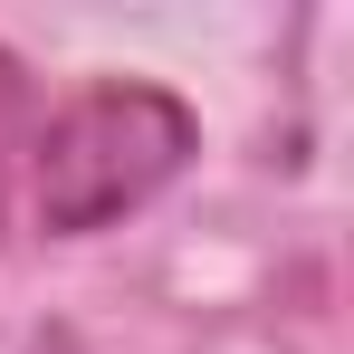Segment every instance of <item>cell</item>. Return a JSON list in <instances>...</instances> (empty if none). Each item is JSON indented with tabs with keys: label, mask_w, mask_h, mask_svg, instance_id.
Listing matches in <instances>:
<instances>
[{
	"label": "cell",
	"mask_w": 354,
	"mask_h": 354,
	"mask_svg": "<svg viewBox=\"0 0 354 354\" xmlns=\"http://www.w3.org/2000/svg\"><path fill=\"white\" fill-rule=\"evenodd\" d=\"M201 153V115L153 77H96L29 134V201L48 239H86L144 211Z\"/></svg>",
	"instance_id": "1"
},
{
	"label": "cell",
	"mask_w": 354,
	"mask_h": 354,
	"mask_svg": "<svg viewBox=\"0 0 354 354\" xmlns=\"http://www.w3.org/2000/svg\"><path fill=\"white\" fill-rule=\"evenodd\" d=\"M19 124H29V77L0 48V221H10V182H19Z\"/></svg>",
	"instance_id": "2"
}]
</instances>
